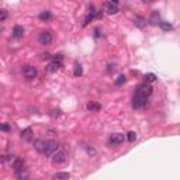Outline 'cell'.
<instances>
[{
    "label": "cell",
    "instance_id": "obj_13",
    "mask_svg": "<svg viewBox=\"0 0 180 180\" xmlns=\"http://www.w3.org/2000/svg\"><path fill=\"white\" fill-rule=\"evenodd\" d=\"M24 35V28L21 25H15L14 30H13V37L14 38H21Z\"/></svg>",
    "mask_w": 180,
    "mask_h": 180
},
{
    "label": "cell",
    "instance_id": "obj_16",
    "mask_svg": "<svg viewBox=\"0 0 180 180\" xmlns=\"http://www.w3.org/2000/svg\"><path fill=\"white\" fill-rule=\"evenodd\" d=\"M39 20H42V21H46V20H51L52 19V13L49 12V10H45V12H41L39 13Z\"/></svg>",
    "mask_w": 180,
    "mask_h": 180
},
{
    "label": "cell",
    "instance_id": "obj_10",
    "mask_svg": "<svg viewBox=\"0 0 180 180\" xmlns=\"http://www.w3.org/2000/svg\"><path fill=\"white\" fill-rule=\"evenodd\" d=\"M30 173L25 168H20V169H15V179L19 180H27Z\"/></svg>",
    "mask_w": 180,
    "mask_h": 180
},
{
    "label": "cell",
    "instance_id": "obj_8",
    "mask_svg": "<svg viewBox=\"0 0 180 180\" xmlns=\"http://www.w3.org/2000/svg\"><path fill=\"white\" fill-rule=\"evenodd\" d=\"M104 12L108 13V14L118 13V3L117 2H106L104 3Z\"/></svg>",
    "mask_w": 180,
    "mask_h": 180
},
{
    "label": "cell",
    "instance_id": "obj_26",
    "mask_svg": "<svg viewBox=\"0 0 180 180\" xmlns=\"http://www.w3.org/2000/svg\"><path fill=\"white\" fill-rule=\"evenodd\" d=\"M0 130L2 131H10V125H8V124H0Z\"/></svg>",
    "mask_w": 180,
    "mask_h": 180
},
{
    "label": "cell",
    "instance_id": "obj_2",
    "mask_svg": "<svg viewBox=\"0 0 180 180\" xmlns=\"http://www.w3.org/2000/svg\"><path fill=\"white\" fill-rule=\"evenodd\" d=\"M51 158H52V162H54V163H63V162H66V159H68V153H66V149L63 146H58L56 149L52 152Z\"/></svg>",
    "mask_w": 180,
    "mask_h": 180
},
{
    "label": "cell",
    "instance_id": "obj_6",
    "mask_svg": "<svg viewBox=\"0 0 180 180\" xmlns=\"http://www.w3.org/2000/svg\"><path fill=\"white\" fill-rule=\"evenodd\" d=\"M55 59L52 62H51L49 65H48V68H46V70L48 72H51V73H54V72H56L59 68L62 66V55H55Z\"/></svg>",
    "mask_w": 180,
    "mask_h": 180
},
{
    "label": "cell",
    "instance_id": "obj_9",
    "mask_svg": "<svg viewBox=\"0 0 180 180\" xmlns=\"http://www.w3.org/2000/svg\"><path fill=\"white\" fill-rule=\"evenodd\" d=\"M124 139H125V135L124 134H120V132H115L110 137V144L111 145H120V144H123Z\"/></svg>",
    "mask_w": 180,
    "mask_h": 180
},
{
    "label": "cell",
    "instance_id": "obj_19",
    "mask_svg": "<svg viewBox=\"0 0 180 180\" xmlns=\"http://www.w3.org/2000/svg\"><path fill=\"white\" fill-rule=\"evenodd\" d=\"M8 17V12L4 10V8H0V21H4V20Z\"/></svg>",
    "mask_w": 180,
    "mask_h": 180
},
{
    "label": "cell",
    "instance_id": "obj_1",
    "mask_svg": "<svg viewBox=\"0 0 180 180\" xmlns=\"http://www.w3.org/2000/svg\"><path fill=\"white\" fill-rule=\"evenodd\" d=\"M56 148L58 145L55 141H49V139H38V141H35V149L38 152L44 153V155H46V156H51Z\"/></svg>",
    "mask_w": 180,
    "mask_h": 180
},
{
    "label": "cell",
    "instance_id": "obj_15",
    "mask_svg": "<svg viewBox=\"0 0 180 180\" xmlns=\"http://www.w3.org/2000/svg\"><path fill=\"white\" fill-rule=\"evenodd\" d=\"M134 23H135V25H138L139 28H144L146 25V20L144 19V17H139V15H137L134 19Z\"/></svg>",
    "mask_w": 180,
    "mask_h": 180
},
{
    "label": "cell",
    "instance_id": "obj_17",
    "mask_svg": "<svg viewBox=\"0 0 180 180\" xmlns=\"http://www.w3.org/2000/svg\"><path fill=\"white\" fill-rule=\"evenodd\" d=\"M151 23L152 24H161V17H159V13L158 12H152V15H151Z\"/></svg>",
    "mask_w": 180,
    "mask_h": 180
},
{
    "label": "cell",
    "instance_id": "obj_18",
    "mask_svg": "<svg viewBox=\"0 0 180 180\" xmlns=\"http://www.w3.org/2000/svg\"><path fill=\"white\" fill-rule=\"evenodd\" d=\"M69 173H56L54 176V179L55 180H68L69 179Z\"/></svg>",
    "mask_w": 180,
    "mask_h": 180
},
{
    "label": "cell",
    "instance_id": "obj_11",
    "mask_svg": "<svg viewBox=\"0 0 180 180\" xmlns=\"http://www.w3.org/2000/svg\"><path fill=\"white\" fill-rule=\"evenodd\" d=\"M20 137H21L24 141H30L31 137H32V130H31V128H25V130H23L20 132Z\"/></svg>",
    "mask_w": 180,
    "mask_h": 180
},
{
    "label": "cell",
    "instance_id": "obj_23",
    "mask_svg": "<svg viewBox=\"0 0 180 180\" xmlns=\"http://www.w3.org/2000/svg\"><path fill=\"white\" fill-rule=\"evenodd\" d=\"M127 139H128L130 142H134L135 139H137V134H135V132H132V131H130V132L127 134Z\"/></svg>",
    "mask_w": 180,
    "mask_h": 180
},
{
    "label": "cell",
    "instance_id": "obj_5",
    "mask_svg": "<svg viewBox=\"0 0 180 180\" xmlns=\"http://www.w3.org/2000/svg\"><path fill=\"white\" fill-rule=\"evenodd\" d=\"M135 93H138V94H141V96H144V97H148L152 94V86L151 84H148V83H142V84H139L138 86V89H137V92Z\"/></svg>",
    "mask_w": 180,
    "mask_h": 180
},
{
    "label": "cell",
    "instance_id": "obj_14",
    "mask_svg": "<svg viewBox=\"0 0 180 180\" xmlns=\"http://www.w3.org/2000/svg\"><path fill=\"white\" fill-rule=\"evenodd\" d=\"M100 108H101V106H100L99 103H96V101H90V103L87 104V110L90 111V113H96Z\"/></svg>",
    "mask_w": 180,
    "mask_h": 180
},
{
    "label": "cell",
    "instance_id": "obj_29",
    "mask_svg": "<svg viewBox=\"0 0 180 180\" xmlns=\"http://www.w3.org/2000/svg\"><path fill=\"white\" fill-rule=\"evenodd\" d=\"M41 58H42V59H49L51 55L49 54H41Z\"/></svg>",
    "mask_w": 180,
    "mask_h": 180
},
{
    "label": "cell",
    "instance_id": "obj_4",
    "mask_svg": "<svg viewBox=\"0 0 180 180\" xmlns=\"http://www.w3.org/2000/svg\"><path fill=\"white\" fill-rule=\"evenodd\" d=\"M146 101H148V99H146V97L141 96V94H138V93H135L134 99H132V107H134V108H142V107H145Z\"/></svg>",
    "mask_w": 180,
    "mask_h": 180
},
{
    "label": "cell",
    "instance_id": "obj_27",
    "mask_svg": "<svg viewBox=\"0 0 180 180\" xmlns=\"http://www.w3.org/2000/svg\"><path fill=\"white\" fill-rule=\"evenodd\" d=\"M86 152H87L90 156H94V155H96V151L92 149V148H86Z\"/></svg>",
    "mask_w": 180,
    "mask_h": 180
},
{
    "label": "cell",
    "instance_id": "obj_3",
    "mask_svg": "<svg viewBox=\"0 0 180 180\" xmlns=\"http://www.w3.org/2000/svg\"><path fill=\"white\" fill-rule=\"evenodd\" d=\"M37 73H38V70H37V68H35V66L25 65L23 68V76L25 77V79H28V80L34 79V77L37 76Z\"/></svg>",
    "mask_w": 180,
    "mask_h": 180
},
{
    "label": "cell",
    "instance_id": "obj_21",
    "mask_svg": "<svg viewBox=\"0 0 180 180\" xmlns=\"http://www.w3.org/2000/svg\"><path fill=\"white\" fill-rule=\"evenodd\" d=\"M145 80H146V83L155 82V80H156V76H155L153 73H148V75H145Z\"/></svg>",
    "mask_w": 180,
    "mask_h": 180
},
{
    "label": "cell",
    "instance_id": "obj_28",
    "mask_svg": "<svg viewBox=\"0 0 180 180\" xmlns=\"http://www.w3.org/2000/svg\"><path fill=\"white\" fill-rule=\"evenodd\" d=\"M59 114H61V111H59V110H56V111H52V113H51V115H52V117H55V115H56V117H58V115H59Z\"/></svg>",
    "mask_w": 180,
    "mask_h": 180
},
{
    "label": "cell",
    "instance_id": "obj_25",
    "mask_svg": "<svg viewBox=\"0 0 180 180\" xmlns=\"http://www.w3.org/2000/svg\"><path fill=\"white\" fill-rule=\"evenodd\" d=\"M93 17H94L93 14H87V17H86V19H84V21H83V25H87V24L93 20Z\"/></svg>",
    "mask_w": 180,
    "mask_h": 180
},
{
    "label": "cell",
    "instance_id": "obj_20",
    "mask_svg": "<svg viewBox=\"0 0 180 180\" xmlns=\"http://www.w3.org/2000/svg\"><path fill=\"white\" fill-rule=\"evenodd\" d=\"M161 27H162V30H165V31H170L173 28L172 24L166 23V21H161Z\"/></svg>",
    "mask_w": 180,
    "mask_h": 180
},
{
    "label": "cell",
    "instance_id": "obj_24",
    "mask_svg": "<svg viewBox=\"0 0 180 180\" xmlns=\"http://www.w3.org/2000/svg\"><path fill=\"white\" fill-rule=\"evenodd\" d=\"M80 75H82V66L76 65L75 66V76H80Z\"/></svg>",
    "mask_w": 180,
    "mask_h": 180
},
{
    "label": "cell",
    "instance_id": "obj_22",
    "mask_svg": "<svg viewBox=\"0 0 180 180\" xmlns=\"http://www.w3.org/2000/svg\"><path fill=\"white\" fill-rule=\"evenodd\" d=\"M125 76H124V75H120L118 77H117V80H115V84H117V86H121V84H124L125 83Z\"/></svg>",
    "mask_w": 180,
    "mask_h": 180
},
{
    "label": "cell",
    "instance_id": "obj_12",
    "mask_svg": "<svg viewBox=\"0 0 180 180\" xmlns=\"http://www.w3.org/2000/svg\"><path fill=\"white\" fill-rule=\"evenodd\" d=\"M12 165H13V168H14V170L15 169H20V168H24V161L21 158H13Z\"/></svg>",
    "mask_w": 180,
    "mask_h": 180
},
{
    "label": "cell",
    "instance_id": "obj_7",
    "mask_svg": "<svg viewBox=\"0 0 180 180\" xmlns=\"http://www.w3.org/2000/svg\"><path fill=\"white\" fill-rule=\"evenodd\" d=\"M38 42L41 45H49L52 42V34L49 31H42L38 34Z\"/></svg>",
    "mask_w": 180,
    "mask_h": 180
}]
</instances>
